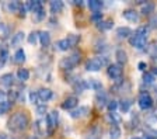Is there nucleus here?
Masks as SVG:
<instances>
[{"label":"nucleus","mask_w":157,"mask_h":139,"mask_svg":"<svg viewBox=\"0 0 157 139\" xmlns=\"http://www.w3.org/2000/svg\"><path fill=\"white\" fill-rule=\"evenodd\" d=\"M28 122H29L28 115H27L25 113H21V111H18V113L13 114V115H11V118L7 121V126H9L10 131L20 132V131H24V129L27 128Z\"/></svg>","instance_id":"1"},{"label":"nucleus","mask_w":157,"mask_h":139,"mask_svg":"<svg viewBox=\"0 0 157 139\" xmlns=\"http://www.w3.org/2000/svg\"><path fill=\"white\" fill-rule=\"evenodd\" d=\"M80 60H82V53L80 52H73L72 55H69V56L60 59V62H59V68L63 69V70H72L75 66H77Z\"/></svg>","instance_id":"2"},{"label":"nucleus","mask_w":157,"mask_h":139,"mask_svg":"<svg viewBox=\"0 0 157 139\" xmlns=\"http://www.w3.org/2000/svg\"><path fill=\"white\" fill-rule=\"evenodd\" d=\"M104 66H109V62H108V58L105 56H95L88 59L86 63V69L88 72H98L101 70Z\"/></svg>","instance_id":"3"},{"label":"nucleus","mask_w":157,"mask_h":139,"mask_svg":"<svg viewBox=\"0 0 157 139\" xmlns=\"http://www.w3.org/2000/svg\"><path fill=\"white\" fill-rule=\"evenodd\" d=\"M107 75L108 77H111L112 80H117V82H121L122 76H124V68L118 63H112L109 65L107 69Z\"/></svg>","instance_id":"4"},{"label":"nucleus","mask_w":157,"mask_h":139,"mask_svg":"<svg viewBox=\"0 0 157 139\" xmlns=\"http://www.w3.org/2000/svg\"><path fill=\"white\" fill-rule=\"evenodd\" d=\"M137 103H139V107L140 110H150L153 107V98L147 91H142L139 94V98H137Z\"/></svg>","instance_id":"5"},{"label":"nucleus","mask_w":157,"mask_h":139,"mask_svg":"<svg viewBox=\"0 0 157 139\" xmlns=\"http://www.w3.org/2000/svg\"><path fill=\"white\" fill-rule=\"evenodd\" d=\"M129 44L133 48H136V49H143L147 44V38H144L142 35H137V34H133V35L129 37Z\"/></svg>","instance_id":"6"},{"label":"nucleus","mask_w":157,"mask_h":139,"mask_svg":"<svg viewBox=\"0 0 157 139\" xmlns=\"http://www.w3.org/2000/svg\"><path fill=\"white\" fill-rule=\"evenodd\" d=\"M58 119H59L58 111H51L46 115V129H48V133H52V131L55 129L56 124H58Z\"/></svg>","instance_id":"7"},{"label":"nucleus","mask_w":157,"mask_h":139,"mask_svg":"<svg viewBox=\"0 0 157 139\" xmlns=\"http://www.w3.org/2000/svg\"><path fill=\"white\" fill-rule=\"evenodd\" d=\"M87 114H90V107H87V106H80L78 108H75L73 111H70V117L75 119L83 118V117H86Z\"/></svg>","instance_id":"8"},{"label":"nucleus","mask_w":157,"mask_h":139,"mask_svg":"<svg viewBox=\"0 0 157 139\" xmlns=\"http://www.w3.org/2000/svg\"><path fill=\"white\" fill-rule=\"evenodd\" d=\"M77 104H78V98H77V97L70 96V97H67V98H66L65 101L62 103V108L63 110H70V111H73V110L77 107Z\"/></svg>","instance_id":"9"},{"label":"nucleus","mask_w":157,"mask_h":139,"mask_svg":"<svg viewBox=\"0 0 157 139\" xmlns=\"http://www.w3.org/2000/svg\"><path fill=\"white\" fill-rule=\"evenodd\" d=\"M124 18L125 20H128L129 23H132V24H136V23H139V13L137 11H135V10H125L124 11Z\"/></svg>","instance_id":"10"},{"label":"nucleus","mask_w":157,"mask_h":139,"mask_svg":"<svg viewBox=\"0 0 157 139\" xmlns=\"http://www.w3.org/2000/svg\"><path fill=\"white\" fill-rule=\"evenodd\" d=\"M36 93H38V98L41 100V101H45V103L53 97L52 90H49V89H39Z\"/></svg>","instance_id":"11"},{"label":"nucleus","mask_w":157,"mask_h":139,"mask_svg":"<svg viewBox=\"0 0 157 139\" xmlns=\"http://www.w3.org/2000/svg\"><path fill=\"white\" fill-rule=\"evenodd\" d=\"M13 83H14L13 73H4V75L0 76V84H2V86L10 87V86H13Z\"/></svg>","instance_id":"12"},{"label":"nucleus","mask_w":157,"mask_h":139,"mask_svg":"<svg viewBox=\"0 0 157 139\" xmlns=\"http://www.w3.org/2000/svg\"><path fill=\"white\" fill-rule=\"evenodd\" d=\"M73 89H75L77 93L84 91L86 89H88V82L87 80H83V79H77L76 83H73Z\"/></svg>","instance_id":"13"},{"label":"nucleus","mask_w":157,"mask_h":139,"mask_svg":"<svg viewBox=\"0 0 157 139\" xmlns=\"http://www.w3.org/2000/svg\"><path fill=\"white\" fill-rule=\"evenodd\" d=\"M25 9H28V10L31 11L33 14H35L36 11H39L41 9H44V7H42V3H41V2L35 0V2H28V3H27V6H25Z\"/></svg>","instance_id":"14"},{"label":"nucleus","mask_w":157,"mask_h":139,"mask_svg":"<svg viewBox=\"0 0 157 139\" xmlns=\"http://www.w3.org/2000/svg\"><path fill=\"white\" fill-rule=\"evenodd\" d=\"M24 37H25V34H24L23 31L16 33L13 35V38H11V46H20L21 44H23V41H24Z\"/></svg>","instance_id":"15"},{"label":"nucleus","mask_w":157,"mask_h":139,"mask_svg":"<svg viewBox=\"0 0 157 139\" xmlns=\"http://www.w3.org/2000/svg\"><path fill=\"white\" fill-rule=\"evenodd\" d=\"M154 9H156V4L151 3V2H146V4L142 6V14L143 16H150L151 13H154Z\"/></svg>","instance_id":"16"},{"label":"nucleus","mask_w":157,"mask_h":139,"mask_svg":"<svg viewBox=\"0 0 157 139\" xmlns=\"http://www.w3.org/2000/svg\"><path fill=\"white\" fill-rule=\"evenodd\" d=\"M115 58H117V60H118V65H121V66L128 62V55L124 49H118L117 52H115Z\"/></svg>","instance_id":"17"},{"label":"nucleus","mask_w":157,"mask_h":139,"mask_svg":"<svg viewBox=\"0 0 157 139\" xmlns=\"http://www.w3.org/2000/svg\"><path fill=\"white\" fill-rule=\"evenodd\" d=\"M38 37H39V42L42 46H48L51 44V35H49L48 31H41L38 33Z\"/></svg>","instance_id":"18"},{"label":"nucleus","mask_w":157,"mask_h":139,"mask_svg":"<svg viewBox=\"0 0 157 139\" xmlns=\"http://www.w3.org/2000/svg\"><path fill=\"white\" fill-rule=\"evenodd\" d=\"M63 7H65V4H63V2H51V4H49V9H51V13L56 14V13H60V11L63 10Z\"/></svg>","instance_id":"19"},{"label":"nucleus","mask_w":157,"mask_h":139,"mask_svg":"<svg viewBox=\"0 0 157 139\" xmlns=\"http://www.w3.org/2000/svg\"><path fill=\"white\" fill-rule=\"evenodd\" d=\"M97 27H98V30H101V31H108L114 27V21L109 20V18L108 20H102L97 24Z\"/></svg>","instance_id":"20"},{"label":"nucleus","mask_w":157,"mask_h":139,"mask_svg":"<svg viewBox=\"0 0 157 139\" xmlns=\"http://www.w3.org/2000/svg\"><path fill=\"white\" fill-rule=\"evenodd\" d=\"M117 35L119 38H129L132 35V30L129 27H119L117 30Z\"/></svg>","instance_id":"21"},{"label":"nucleus","mask_w":157,"mask_h":139,"mask_svg":"<svg viewBox=\"0 0 157 139\" xmlns=\"http://www.w3.org/2000/svg\"><path fill=\"white\" fill-rule=\"evenodd\" d=\"M122 135V131L118 125H112L109 128V139H119Z\"/></svg>","instance_id":"22"},{"label":"nucleus","mask_w":157,"mask_h":139,"mask_svg":"<svg viewBox=\"0 0 157 139\" xmlns=\"http://www.w3.org/2000/svg\"><path fill=\"white\" fill-rule=\"evenodd\" d=\"M95 101H97V104L100 107L105 106V103L108 104V100H107V94H105V91H98L97 93V96H95Z\"/></svg>","instance_id":"23"},{"label":"nucleus","mask_w":157,"mask_h":139,"mask_svg":"<svg viewBox=\"0 0 157 139\" xmlns=\"http://www.w3.org/2000/svg\"><path fill=\"white\" fill-rule=\"evenodd\" d=\"M88 9L90 10H93L95 13V11H100L101 10V7H102V2H100V0H90L87 3Z\"/></svg>","instance_id":"24"},{"label":"nucleus","mask_w":157,"mask_h":139,"mask_svg":"<svg viewBox=\"0 0 157 139\" xmlns=\"http://www.w3.org/2000/svg\"><path fill=\"white\" fill-rule=\"evenodd\" d=\"M14 62H16V63L25 62V52H24L21 48H20V49H17L16 53H14Z\"/></svg>","instance_id":"25"},{"label":"nucleus","mask_w":157,"mask_h":139,"mask_svg":"<svg viewBox=\"0 0 157 139\" xmlns=\"http://www.w3.org/2000/svg\"><path fill=\"white\" fill-rule=\"evenodd\" d=\"M17 77H18V80H21V82H25V80H28L29 79L28 69H24V68L18 69V70H17Z\"/></svg>","instance_id":"26"},{"label":"nucleus","mask_w":157,"mask_h":139,"mask_svg":"<svg viewBox=\"0 0 157 139\" xmlns=\"http://www.w3.org/2000/svg\"><path fill=\"white\" fill-rule=\"evenodd\" d=\"M88 87H90V89H93V90H95L97 93L102 90L101 82H98L97 79H90V82H88Z\"/></svg>","instance_id":"27"},{"label":"nucleus","mask_w":157,"mask_h":139,"mask_svg":"<svg viewBox=\"0 0 157 139\" xmlns=\"http://www.w3.org/2000/svg\"><path fill=\"white\" fill-rule=\"evenodd\" d=\"M21 7H23V4H20L18 2H10V3L7 4V10H9L10 13H17V11L21 10Z\"/></svg>","instance_id":"28"},{"label":"nucleus","mask_w":157,"mask_h":139,"mask_svg":"<svg viewBox=\"0 0 157 139\" xmlns=\"http://www.w3.org/2000/svg\"><path fill=\"white\" fill-rule=\"evenodd\" d=\"M45 124V121H41V119H38V121H35V124H34V128H35V131H36V133H39V135H44L45 133V126L46 125H44Z\"/></svg>","instance_id":"29"},{"label":"nucleus","mask_w":157,"mask_h":139,"mask_svg":"<svg viewBox=\"0 0 157 139\" xmlns=\"http://www.w3.org/2000/svg\"><path fill=\"white\" fill-rule=\"evenodd\" d=\"M67 42L69 45H70V48L72 46H76L78 44V41H80V35H76V34H70V35H67Z\"/></svg>","instance_id":"30"},{"label":"nucleus","mask_w":157,"mask_h":139,"mask_svg":"<svg viewBox=\"0 0 157 139\" xmlns=\"http://www.w3.org/2000/svg\"><path fill=\"white\" fill-rule=\"evenodd\" d=\"M107 119L112 124V125H118V124L121 122V117L118 115V114H115V113L108 114V115H107Z\"/></svg>","instance_id":"31"},{"label":"nucleus","mask_w":157,"mask_h":139,"mask_svg":"<svg viewBox=\"0 0 157 139\" xmlns=\"http://www.w3.org/2000/svg\"><path fill=\"white\" fill-rule=\"evenodd\" d=\"M131 106H132V101L129 98H124L121 101V104H119L122 113H128V111H129V108H131Z\"/></svg>","instance_id":"32"},{"label":"nucleus","mask_w":157,"mask_h":139,"mask_svg":"<svg viewBox=\"0 0 157 139\" xmlns=\"http://www.w3.org/2000/svg\"><path fill=\"white\" fill-rule=\"evenodd\" d=\"M56 46H58L60 51H67L69 48H70V45H69V42H67V40H66V38H63V40H59L58 44H56Z\"/></svg>","instance_id":"33"},{"label":"nucleus","mask_w":157,"mask_h":139,"mask_svg":"<svg viewBox=\"0 0 157 139\" xmlns=\"http://www.w3.org/2000/svg\"><path fill=\"white\" fill-rule=\"evenodd\" d=\"M135 34H137V35H142V37H144V38H147V34H149V27H146V25L137 27V30L135 31Z\"/></svg>","instance_id":"34"},{"label":"nucleus","mask_w":157,"mask_h":139,"mask_svg":"<svg viewBox=\"0 0 157 139\" xmlns=\"http://www.w3.org/2000/svg\"><path fill=\"white\" fill-rule=\"evenodd\" d=\"M10 108H11V101H4V103H2L0 104V115L6 114Z\"/></svg>","instance_id":"35"},{"label":"nucleus","mask_w":157,"mask_h":139,"mask_svg":"<svg viewBox=\"0 0 157 139\" xmlns=\"http://www.w3.org/2000/svg\"><path fill=\"white\" fill-rule=\"evenodd\" d=\"M7 59H9V51H7V49H2V51H0V66H2V65H4V63L7 62Z\"/></svg>","instance_id":"36"},{"label":"nucleus","mask_w":157,"mask_h":139,"mask_svg":"<svg viewBox=\"0 0 157 139\" xmlns=\"http://www.w3.org/2000/svg\"><path fill=\"white\" fill-rule=\"evenodd\" d=\"M90 20H91L93 23L98 24L100 21H102V14L100 13V11H95V13H93V14H91V17H90Z\"/></svg>","instance_id":"37"},{"label":"nucleus","mask_w":157,"mask_h":139,"mask_svg":"<svg viewBox=\"0 0 157 139\" xmlns=\"http://www.w3.org/2000/svg\"><path fill=\"white\" fill-rule=\"evenodd\" d=\"M154 80H156V77H154L153 73H144L143 75V82L147 83V84H151Z\"/></svg>","instance_id":"38"},{"label":"nucleus","mask_w":157,"mask_h":139,"mask_svg":"<svg viewBox=\"0 0 157 139\" xmlns=\"http://www.w3.org/2000/svg\"><path fill=\"white\" fill-rule=\"evenodd\" d=\"M147 52H149V55H150L153 59H156L157 58V45L156 44H153V45L149 46V48H147Z\"/></svg>","instance_id":"39"},{"label":"nucleus","mask_w":157,"mask_h":139,"mask_svg":"<svg viewBox=\"0 0 157 139\" xmlns=\"http://www.w3.org/2000/svg\"><path fill=\"white\" fill-rule=\"evenodd\" d=\"M38 40H39L38 33H34V31H33V33H31V34L28 35V42L31 44V45H35L36 41H38Z\"/></svg>","instance_id":"40"},{"label":"nucleus","mask_w":157,"mask_h":139,"mask_svg":"<svg viewBox=\"0 0 157 139\" xmlns=\"http://www.w3.org/2000/svg\"><path fill=\"white\" fill-rule=\"evenodd\" d=\"M34 18H35V21H42L44 18H45V10L41 9L39 11H36V13L34 14Z\"/></svg>","instance_id":"41"},{"label":"nucleus","mask_w":157,"mask_h":139,"mask_svg":"<svg viewBox=\"0 0 157 139\" xmlns=\"http://www.w3.org/2000/svg\"><path fill=\"white\" fill-rule=\"evenodd\" d=\"M118 106H119V104H118V101H115V100H111V101H108V104H107V108L109 110L111 113H114L115 110L118 108Z\"/></svg>","instance_id":"42"},{"label":"nucleus","mask_w":157,"mask_h":139,"mask_svg":"<svg viewBox=\"0 0 157 139\" xmlns=\"http://www.w3.org/2000/svg\"><path fill=\"white\" fill-rule=\"evenodd\" d=\"M38 93L36 91H31L29 93V101H31V103L33 104H36V101H38Z\"/></svg>","instance_id":"43"},{"label":"nucleus","mask_w":157,"mask_h":139,"mask_svg":"<svg viewBox=\"0 0 157 139\" xmlns=\"http://www.w3.org/2000/svg\"><path fill=\"white\" fill-rule=\"evenodd\" d=\"M147 122L151 124V125L156 124L157 122V113H151L150 115H149V118H147Z\"/></svg>","instance_id":"44"},{"label":"nucleus","mask_w":157,"mask_h":139,"mask_svg":"<svg viewBox=\"0 0 157 139\" xmlns=\"http://www.w3.org/2000/svg\"><path fill=\"white\" fill-rule=\"evenodd\" d=\"M149 24H150L151 28H157V13L154 14V16L150 17V21H149Z\"/></svg>","instance_id":"45"},{"label":"nucleus","mask_w":157,"mask_h":139,"mask_svg":"<svg viewBox=\"0 0 157 139\" xmlns=\"http://www.w3.org/2000/svg\"><path fill=\"white\" fill-rule=\"evenodd\" d=\"M46 113V106L44 104V106H38L36 107V114H39V115H42V114Z\"/></svg>","instance_id":"46"},{"label":"nucleus","mask_w":157,"mask_h":139,"mask_svg":"<svg viewBox=\"0 0 157 139\" xmlns=\"http://www.w3.org/2000/svg\"><path fill=\"white\" fill-rule=\"evenodd\" d=\"M137 68H139V70L144 72V70L147 69V63L146 62H139V63H137Z\"/></svg>","instance_id":"47"},{"label":"nucleus","mask_w":157,"mask_h":139,"mask_svg":"<svg viewBox=\"0 0 157 139\" xmlns=\"http://www.w3.org/2000/svg\"><path fill=\"white\" fill-rule=\"evenodd\" d=\"M6 101V91L4 90H0V104Z\"/></svg>","instance_id":"48"},{"label":"nucleus","mask_w":157,"mask_h":139,"mask_svg":"<svg viewBox=\"0 0 157 139\" xmlns=\"http://www.w3.org/2000/svg\"><path fill=\"white\" fill-rule=\"evenodd\" d=\"M146 139H156L153 135H146Z\"/></svg>","instance_id":"49"},{"label":"nucleus","mask_w":157,"mask_h":139,"mask_svg":"<svg viewBox=\"0 0 157 139\" xmlns=\"http://www.w3.org/2000/svg\"><path fill=\"white\" fill-rule=\"evenodd\" d=\"M0 139H6V135H4V133H0Z\"/></svg>","instance_id":"50"},{"label":"nucleus","mask_w":157,"mask_h":139,"mask_svg":"<svg viewBox=\"0 0 157 139\" xmlns=\"http://www.w3.org/2000/svg\"><path fill=\"white\" fill-rule=\"evenodd\" d=\"M131 139H142V138H139V136H132Z\"/></svg>","instance_id":"51"},{"label":"nucleus","mask_w":157,"mask_h":139,"mask_svg":"<svg viewBox=\"0 0 157 139\" xmlns=\"http://www.w3.org/2000/svg\"><path fill=\"white\" fill-rule=\"evenodd\" d=\"M28 139H38V138H36V136H29Z\"/></svg>","instance_id":"52"},{"label":"nucleus","mask_w":157,"mask_h":139,"mask_svg":"<svg viewBox=\"0 0 157 139\" xmlns=\"http://www.w3.org/2000/svg\"><path fill=\"white\" fill-rule=\"evenodd\" d=\"M153 75H157V68H156V69L153 70Z\"/></svg>","instance_id":"53"}]
</instances>
